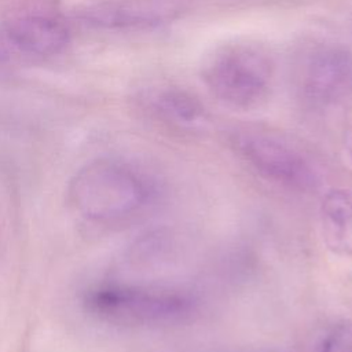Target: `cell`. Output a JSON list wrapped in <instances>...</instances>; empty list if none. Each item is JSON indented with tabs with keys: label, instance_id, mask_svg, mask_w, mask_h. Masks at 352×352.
<instances>
[{
	"label": "cell",
	"instance_id": "obj_1",
	"mask_svg": "<svg viewBox=\"0 0 352 352\" xmlns=\"http://www.w3.org/2000/svg\"><path fill=\"white\" fill-rule=\"evenodd\" d=\"M274 76L270 56L252 44H230L217 50L202 67V80L220 102L250 109L265 99Z\"/></svg>",
	"mask_w": 352,
	"mask_h": 352
},
{
	"label": "cell",
	"instance_id": "obj_2",
	"mask_svg": "<svg viewBox=\"0 0 352 352\" xmlns=\"http://www.w3.org/2000/svg\"><path fill=\"white\" fill-rule=\"evenodd\" d=\"M89 304L100 316L124 324H165L195 311V297L184 290L111 285L92 293Z\"/></svg>",
	"mask_w": 352,
	"mask_h": 352
},
{
	"label": "cell",
	"instance_id": "obj_3",
	"mask_svg": "<svg viewBox=\"0 0 352 352\" xmlns=\"http://www.w3.org/2000/svg\"><path fill=\"white\" fill-rule=\"evenodd\" d=\"M72 194L84 214L96 220H114L138 210L147 201L148 188L129 166L98 161L78 175Z\"/></svg>",
	"mask_w": 352,
	"mask_h": 352
},
{
	"label": "cell",
	"instance_id": "obj_4",
	"mask_svg": "<svg viewBox=\"0 0 352 352\" xmlns=\"http://www.w3.org/2000/svg\"><path fill=\"white\" fill-rule=\"evenodd\" d=\"M232 140L239 155L264 179L301 192L319 186L314 162L282 139L248 131L236 133Z\"/></svg>",
	"mask_w": 352,
	"mask_h": 352
},
{
	"label": "cell",
	"instance_id": "obj_5",
	"mask_svg": "<svg viewBox=\"0 0 352 352\" xmlns=\"http://www.w3.org/2000/svg\"><path fill=\"white\" fill-rule=\"evenodd\" d=\"M300 89L316 106H334L352 98V52L338 44H320L302 58Z\"/></svg>",
	"mask_w": 352,
	"mask_h": 352
},
{
	"label": "cell",
	"instance_id": "obj_6",
	"mask_svg": "<svg viewBox=\"0 0 352 352\" xmlns=\"http://www.w3.org/2000/svg\"><path fill=\"white\" fill-rule=\"evenodd\" d=\"M3 32L15 51L29 56L58 55L70 43L67 25L54 15L41 12L11 16Z\"/></svg>",
	"mask_w": 352,
	"mask_h": 352
},
{
	"label": "cell",
	"instance_id": "obj_7",
	"mask_svg": "<svg viewBox=\"0 0 352 352\" xmlns=\"http://www.w3.org/2000/svg\"><path fill=\"white\" fill-rule=\"evenodd\" d=\"M80 16L104 30H136L164 23L168 11L153 0H102L84 8Z\"/></svg>",
	"mask_w": 352,
	"mask_h": 352
},
{
	"label": "cell",
	"instance_id": "obj_8",
	"mask_svg": "<svg viewBox=\"0 0 352 352\" xmlns=\"http://www.w3.org/2000/svg\"><path fill=\"white\" fill-rule=\"evenodd\" d=\"M319 214L327 248L352 257V188H333L326 192Z\"/></svg>",
	"mask_w": 352,
	"mask_h": 352
},
{
	"label": "cell",
	"instance_id": "obj_9",
	"mask_svg": "<svg viewBox=\"0 0 352 352\" xmlns=\"http://www.w3.org/2000/svg\"><path fill=\"white\" fill-rule=\"evenodd\" d=\"M148 102L161 120L173 125L195 126L205 117V109L198 99L180 88H160L150 95Z\"/></svg>",
	"mask_w": 352,
	"mask_h": 352
},
{
	"label": "cell",
	"instance_id": "obj_10",
	"mask_svg": "<svg viewBox=\"0 0 352 352\" xmlns=\"http://www.w3.org/2000/svg\"><path fill=\"white\" fill-rule=\"evenodd\" d=\"M319 352H352V323L334 327L323 338Z\"/></svg>",
	"mask_w": 352,
	"mask_h": 352
},
{
	"label": "cell",
	"instance_id": "obj_11",
	"mask_svg": "<svg viewBox=\"0 0 352 352\" xmlns=\"http://www.w3.org/2000/svg\"><path fill=\"white\" fill-rule=\"evenodd\" d=\"M14 51L15 50L7 40L4 32H0V65H6V63L11 62Z\"/></svg>",
	"mask_w": 352,
	"mask_h": 352
},
{
	"label": "cell",
	"instance_id": "obj_12",
	"mask_svg": "<svg viewBox=\"0 0 352 352\" xmlns=\"http://www.w3.org/2000/svg\"><path fill=\"white\" fill-rule=\"evenodd\" d=\"M346 147H348L349 155H351V158H352V133L348 136V140H346Z\"/></svg>",
	"mask_w": 352,
	"mask_h": 352
}]
</instances>
